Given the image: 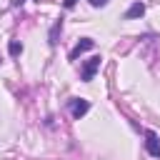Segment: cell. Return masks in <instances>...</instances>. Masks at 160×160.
Masks as SVG:
<instances>
[{
    "label": "cell",
    "mask_w": 160,
    "mask_h": 160,
    "mask_svg": "<svg viewBox=\"0 0 160 160\" xmlns=\"http://www.w3.org/2000/svg\"><path fill=\"white\" fill-rule=\"evenodd\" d=\"M100 62H102V58H100V55H92L90 60H85V65H82V70H80L82 82H90V80L95 78V72L100 70Z\"/></svg>",
    "instance_id": "1"
},
{
    "label": "cell",
    "mask_w": 160,
    "mask_h": 160,
    "mask_svg": "<svg viewBox=\"0 0 160 160\" xmlns=\"http://www.w3.org/2000/svg\"><path fill=\"white\" fill-rule=\"evenodd\" d=\"M68 108H70V115H72L75 120H80V118L90 110V102H88L85 98H70V100H68Z\"/></svg>",
    "instance_id": "2"
},
{
    "label": "cell",
    "mask_w": 160,
    "mask_h": 160,
    "mask_svg": "<svg viewBox=\"0 0 160 160\" xmlns=\"http://www.w3.org/2000/svg\"><path fill=\"white\" fill-rule=\"evenodd\" d=\"M145 150L152 158H160V135L155 130H145Z\"/></svg>",
    "instance_id": "3"
},
{
    "label": "cell",
    "mask_w": 160,
    "mask_h": 160,
    "mask_svg": "<svg viewBox=\"0 0 160 160\" xmlns=\"http://www.w3.org/2000/svg\"><path fill=\"white\" fill-rule=\"evenodd\" d=\"M92 48H95V40H92V38H80V42L70 50V60H78L82 52H88V50H92Z\"/></svg>",
    "instance_id": "4"
},
{
    "label": "cell",
    "mask_w": 160,
    "mask_h": 160,
    "mask_svg": "<svg viewBox=\"0 0 160 160\" xmlns=\"http://www.w3.org/2000/svg\"><path fill=\"white\" fill-rule=\"evenodd\" d=\"M142 12H145V5L138 0V2H132V5L128 8V12H125V20H135V18H142Z\"/></svg>",
    "instance_id": "5"
},
{
    "label": "cell",
    "mask_w": 160,
    "mask_h": 160,
    "mask_svg": "<svg viewBox=\"0 0 160 160\" xmlns=\"http://www.w3.org/2000/svg\"><path fill=\"white\" fill-rule=\"evenodd\" d=\"M60 30H62V20H58V22H55V25L50 28V35H48V42H50L52 48L58 45V32H60Z\"/></svg>",
    "instance_id": "6"
},
{
    "label": "cell",
    "mask_w": 160,
    "mask_h": 160,
    "mask_svg": "<svg viewBox=\"0 0 160 160\" xmlns=\"http://www.w3.org/2000/svg\"><path fill=\"white\" fill-rule=\"evenodd\" d=\"M8 52H10L12 58H18V55L22 52V42H20V40H10V45H8Z\"/></svg>",
    "instance_id": "7"
},
{
    "label": "cell",
    "mask_w": 160,
    "mask_h": 160,
    "mask_svg": "<svg viewBox=\"0 0 160 160\" xmlns=\"http://www.w3.org/2000/svg\"><path fill=\"white\" fill-rule=\"evenodd\" d=\"M90 5L92 8H102V5H108V0H90Z\"/></svg>",
    "instance_id": "8"
},
{
    "label": "cell",
    "mask_w": 160,
    "mask_h": 160,
    "mask_svg": "<svg viewBox=\"0 0 160 160\" xmlns=\"http://www.w3.org/2000/svg\"><path fill=\"white\" fill-rule=\"evenodd\" d=\"M62 5L70 10V8H75V5H78V0H62Z\"/></svg>",
    "instance_id": "9"
},
{
    "label": "cell",
    "mask_w": 160,
    "mask_h": 160,
    "mask_svg": "<svg viewBox=\"0 0 160 160\" xmlns=\"http://www.w3.org/2000/svg\"><path fill=\"white\" fill-rule=\"evenodd\" d=\"M22 2H25V0H12V8H20Z\"/></svg>",
    "instance_id": "10"
}]
</instances>
